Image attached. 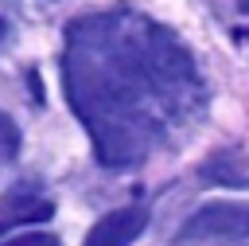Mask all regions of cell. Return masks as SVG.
<instances>
[{
	"instance_id": "cell-1",
	"label": "cell",
	"mask_w": 249,
	"mask_h": 246,
	"mask_svg": "<svg viewBox=\"0 0 249 246\" xmlns=\"http://www.w3.org/2000/svg\"><path fill=\"white\" fill-rule=\"evenodd\" d=\"M62 78L105 168L136 164L152 148L156 117L148 113V86L132 31L121 20H78L62 55Z\"/></svg>"
},
{
	"instance_id": "cell-2",
	"label": "cell",
	"mask_w": 249,
	"mask_h": 246,
	"mask_svg": "<svg viewBox=\"0 0 249 246\" xmlns=\"http://www.w3.org/2000/svg\"><path fill=\"white\" fill-rule=\"evenodd\" d=\"M132 43H136L148 98H156L171 117L195 113L202 105V82H198L191 51L160 23H140L132 31Z\"/></svg>"
},
{
	"instance_id": "cell-3",
	"label": "cell",
	"mask_w": 249,
	"mask_h": 246,
	"mask_svg": "<svg viewBox=\"0 0 249 246\" xmlns=\"http://www.w3.org/2000/svg\"><path fill=\"white\" fill-rule=\"evenodd\" d=\"M187 238H249V203H206L183 223Z\"/></svg>"
},
{
	"instance_id": "cell-4",
	"label": "cell",
	"mask_w": 249,
	"mask_h": 246,
	"mask_svg": "<svg viewBox=\"0 0 249 246\" xmlns=\"http://www.w3.org/2000/svg\"><path fill=\"white\" fill-rule=\"evenodd\" d=\"M148 226V211L140 203L132 207H121V211H109L93 223V230L86 234L82 246H132Z\"/></svg>"
},
{
	"instance_id": "cell-5",
	"label": "cell",
	"mask_w": 249,
	"mask_h": 246,
	"mask_svg": "<svg viewBox=\"0 0 249 246\" xmlns=\"http://www.w3.org/2000/svg\"><path fill=\"white\" fill-rule=\"evenodd\" d=\"M51 215H54V203H51V199H39V195H8L4 207H0V230L47 223Z\"/></svg>"
},
{
	"instance_id": "cell-6",
	"label": "cell",
	"mask_w": 249,
	"mask_h": 246,
	"mask_svg": "<svg viewBox=\"0 0 249 246\" xmlns=\"http://www.w3.org/2000/svg\"><path fill=\"white\" fill-rule=\"evenodd\" d=\"M16 152H19V129H16V121L8 113H0V156L12 160Z\"/></svg>"
},
{
	"instance_id": "cell-7",
	"label": "cell",
	"mask_w": 249,
	"mask_h": 246,
	"mask_svg": "<svg viewBox=\"0 0 249 246\" xmlns=\"http://www.w3.org/2000/svg\"><path fill=\"white\" fill-rule=\"evenodd\" d=\"M0 246H58V238L47 234V230H27V234H16V238H8Z\"/></svg>"
},
{
	"instance_id": "cell-8",
	"label": "cell",
	"mask_w": 249,
	"mask_h": 246,
	"mask_svg": "<svg viewBox=\"0 0 249 246\" xmlns=\"http://www.w3.org/2000/svg\"><path fill=\"white\" fill-rule=\"evenodd\" d=\"M8 35H12V27H8V20H0V47L8 43Z\"/></svg>"
},
{
	"instance_id": "cell-9",
	"label": "cell",
	"mask_w": 249,
	"mask_h": 246,
	"mask_svg": "<svg viewBox=\"0 0 249 246\" xmlns=\"http://www.w3.org/2000/svg\"><path fill=\"white\" fill-rule=\"evenodd\" d=\"M241 12H245V16H249V0H241Z\"/></svg>"
}]
</instances>
